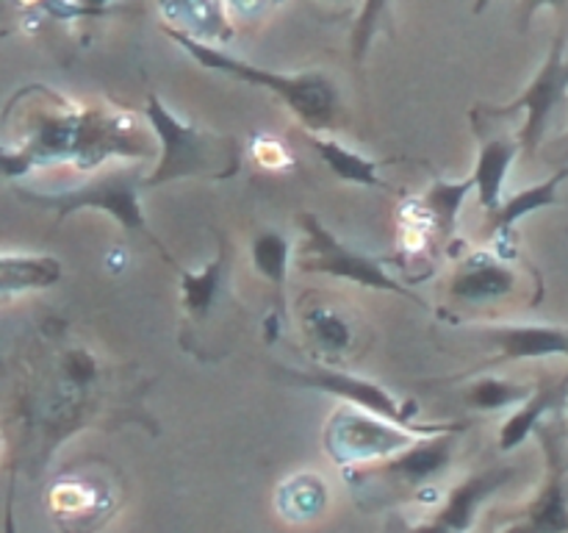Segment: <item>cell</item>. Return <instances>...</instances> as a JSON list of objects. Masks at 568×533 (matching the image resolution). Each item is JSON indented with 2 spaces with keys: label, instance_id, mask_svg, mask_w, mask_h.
I'll return each mask as SVG.
<instances>
[{
  "label": "cell",
  "instance_id": "cell-1",
  "mask_svg": "<svg viewBox=\"0 0 568 533\" xmlns=\"http://www.w3.org/2000/svg\"><path fill=\"white\" fill-rule=\"evenodd\" d=\"M3 125L14 131V142L0 144V178L9 181L61 161L94 170L111 155H150V128L120 111L72 103L48 87H22L6 103Z\"/></svg>",
  "mask_w": 568,
  "mask_h": 533
},
{
  "label": "cell",
  "instance_id": "cell-2",
  "mask_svg": "<svg viewBox=\"0 0 568 533\" xmlns=\"http://www.w3.org/2000/svg\"><path fill=\"white\" fill-rule=\"evenodd\" d=\"M161 31H164L189 59H194L200 67H205V70L220 72V76L233 78V81L270 92L272 98H277L288 111H292V117L305 128V131L331 133L336 131L338 122H342V92H338V83L333 81L327 72L266 70V67L250 64V61L231 56L227 50L216 48V44L200 42V39L175 31V28L170 26H161Z\"/></svg>",
  "mask_w": 568,
  "mask_h": 533
},
{
  "label": "cell",
  "instance_id": "cell-3",
  "mask_svg": "<svg viewBox=\"0 0 568 533\" xmlns=\"http://www.w3.org/2000/svg\"><path fill=\"white\" fill-rule=\"evenodd\" d=\"M150 133L159 142V161L142 178L144 189L175 181H231L242 172L244 148L233 133H216L183 120L159 92H148L142 109Z\"/></svg>",
  "mask_w": 568,
  "mask_h": 533
},
{
  "label": "cell",
  "instance_id": "cell-4",
  "mask_svg": "<svg viewBox=\"0 0 568 533\" xmlns=\"http://www.w3.org/2000/svg\"><path fill=\"white\" fill-rule=\"evenodd\" d=\"M466 431H447L422 436L410 447L375 461V464L349 466L344 470V481L355 489L361 505L381 509V505L403 503V500H422V492L433 489V483L447 475L453 466L458 436Z\"/></svg>",
  "mask_w": 568,
  "mask_h": 533
},
{
  "label": "cell",
  "instance_id": "cell-5",
  "mask_svg": "<svg viewBox=\"0 0 568 533\" xmlns=\"http://www.w3.org/2000/svg\"><path fill=\"white\" fill-rule=\"evenodd\" d=\"M297 225L303 237L294 244V266L300 272L336 278V281L369 289V292L397 294V298H405L410 303L425 305L427 309V300L410 286H405L397 275H392L386 261L338 239L316 214L300 211Z\"/></svg>",
  "mask_w": 568,
  "mask_h": 533
},
{
  "label": "cell",
  "instance_id": "cell-6",
  "mask_svg": "<svg viewBox=\"0 0 568 533\" xmlns=\"http://www.w3.org/2000/svg\"><path fill=\"white\" fill-rule=\"evenodd\" d=\"M466 422H419V425H399V422L377 416L372 411L358 409V405H336L333 414L327 416L325 442L327 459L342 470L349 466L375 464V461L388 459L399 450L410 447L422 436L447 431H466Z\"/></svg>",
  "mask_w": 568,
  "mask_h": 533
},
{
  "label": "cell",
  "instance_id": "cell-7",
  "mask_svg": "<svg viewBox=\"0 0 568 533\" xmlns=\"http://www.w3.org/2000/svg\"><path fill=\"white\" fill-rule=\"evenodd\" d=\"M142 175L133 170L111 172V175L92 178L89 183L72 189H59V192H39V189L28 187H14V194L28 205H37V209L53 211L59 220L75 214V211H100V214H109L122 231L128 233H142L153 242V248L159 250L161 259L175 270L178 261L172 259L170 250L161 244V239L150 231L148 217L142 209Z\"/></svg>",
  "mask_w": 568,
  "mask_h": 533
},
{
  "label": "cell",
  "instance_id": "cell-8",
  "mask_svg": "<svg viewBox=\"0 0 568 533\" xmlns=\"http://www.w3.org/2000/svg\"><path fill=\"white\" fill-rule=\"evenodd\" d=\"M566 50V33H558L549 48L547 59L538 67L536 78L521 89V94H516L510 103L505 105H477L471 120H508V117H525L519 128V144L521 155H532L538 150V144L547 137V128L552 122V114L558 111V105L566 100L568 92V61L564 59Z\"/></svg>",
  "mask_w": 568,
  "mask_h": 533
},
{
  "label": "cell",
  "instance_id": "cell-9",
  "mask_svg": "<svg viewBox=\"0 0 568 533\" xmlns=\"http://www.w3.org/2000/svg\"><path fill=\"white\" fill-rule=\"evenodd\" d=\"M275 375L277 381L288 383V386L314 389V392L331 394V398H338L342 403L358 405V409L372 411L377 416H386V420L399 422V425H419L414 420L416 403L397 398L383 383L364 375H355V372L344 370V366H331L314 361L308 366H277Z\"/></svg>",
  "mask_w": 568,
  "mask_h": 533
},
{
  "label": "cell",
  "instance_id": "cell-10",
  "mask_svg": "<svg viewBox=\"0 0 568 533\" xmlns=\"http://www.w3.org/2000/svg\"><path fill=\"white\" fill-rule=\"evenodd\" d=\"M541 439L544 481L530 503L499 533H568V453L566 442L549 428H538Z\"/></svg>",
  "mask_w": 568,
  "mask_h": 533
},
{
  "label": "cell",
  "instance_id": "cell-11",
  "mask_svg": "<svg viewBox=\"0 0 568 533\" xmlns=\"http://www.w3.org/2000/svg\"><path fill=\"white\" fill-rule=\"evenodd\" d=\"M521 275L514 259H505L497 250H471L455 264L449 275V294L466 305L497 303L519 292Z\"/></svg>",
  "mask_w": 568,
  "mask_h": 533
},
{
  "label": "cell",
  "instance_id": "cell-12",
  "mask_svg": "<svg viewBox=\"0 0 568 533\" xmlns=\"http://www.w3.org/2000/svg\"><path fill=\"white\" fill-rule=\"evenodd\" d=\"M300 331L308 342L314 361L331 366H344L358 350V320L347 309L327 303L325 298L311 300L300 309Z\"/></svg>",
  "mask_w": 568,
  "mask_h": 533
},
{
  "label": "cell",
  "instance_id": "cell-13",
  "mask_svg": "<svg viewBox=\"0 0 568 533\" xmlns=\"http://www.w3.org/2000/svg\"><path fill=\"white\" fill-rule=\"evenodd\" d=\"M477 336L494 344L497 359L491 364H519L532 359H568V328L544 322H499V325L471 328Z\"/></svg>",
  "mask_w": 568,
  "mask_h": 533
},
{
  "label": "cell",
  "instance_id": "cell-14",
  "mask_svg": "<svg viewBox=\"0 0 568 533\" xmlns=\"http://www.w3.org/2000/svg\"><path fill=\"white\" fill-rule=\"evenodd\" d=\"M83 475H61L50 486V514L61 533H92L109 516L111 497Z\"/></svg>",
  "mask_w": 568,
  "mask_h": 533
},
{
  "label": "cell",
  "instance_id": "cell-15",
  "mask_svg": "<svg viewBox=\"0 0 568 533\" xmlns=\"http://www.w3.org/2000/svg\"><path fill=\"white\" fill-rule=\"evenodd\" d=\"M568 178V164L560 167L555 175H549L547 181L532 183V187L521 189V192L505 194L499 209L488 217V237L494 239L497 244V253L505 255V259H514L516 248H514V237H516V225H519L525 217L536 214L541 209H552V205L560 203V187Z\"/></svg>",
  "mask_w": 568,
  "mask_h": 533
},
{
  "label": "cell",
  "instance_id": "cell-16",
  "mask_svg": "<svg viewBox=\"0 0 568 533\" xmlns=\"http://www.w3.org/2000/svg\"><path fill=\"white\" fill-rule=\"evenodd\" d=\"M475 192V181L469 178H460V181H449V178H436L430 187L425 189L419 200H416L410 209L416 211L414 220L422 228H427L433 239L438 242V248H449L458 233V220L460 211H464L466 198Z\"/></svg>",
  "mask_w": 568,
  "mask_h": 533
},
{
  "label": "cell",
  "instance_id": "cell-17",
  "mask_svg": "<svg viewBox=\"0 0 568 533\" xmlns=\"http://www.w3.org/2000/svg\"><path fill=\"white\" fill-rule=\"evenodd\" d=\"M175 272L181 275L183 314H186L189 322L200 325V322L209 320L216 303H222V298H225L227 275H231V244L222 239L220 250H216V255L209 264L200 266V270L175 266Z\"/></svg>",
  "mask_w": 568,
  "mask_h": 533
},
{
  "label": "cell",
  "instance_id": "cell-18",
  "mask_svg": "<svg viewBox=\"0 0 568 533\" xmlns=\"http://www.w3.org/2000/svg\"><path fill=\"white\" fill-rule=\"evenodd\" d=\"M568 403V375L564 378H544L536 383V392L525 400L521 405H516L514 414L505 416V422L499 425L497 444L503 453H514L519 444H525L532 433L541 428L544 416H549L552 411H558L560 405Z\"/></svg>",
  "mask_w": 568,
  "mask_h": 533
},
{
  "label": "cell",
  "instance_id": "cell-19",
  "mask_svg": "<svg viewBox=\"0 0 568 533\" xmlns=\"http://www.w3.org/2000/svg\"><path fill=\"white\" fill-rule=\"evenodd\" d=\"M159 11L164 26L205 44H222L233 37V17L225 0H159Z\"/></svg>",
  "mask_w": 568,
  "mask_h": 533
},
{
  "label": "cell",
  "instance_id": "cell-20",
  "mask_svg": "<svg viewBox=\"0 0 568 533\" xmlns=\"http://www.w3.org/2000/svg\"><path fill=\"white\" fill-rule=\"evenodd\" d=\"M519 155V137L480 139L475 170H471V181H475V194L486 214H494V211L499 209V203H503L505 181H508L510 170H514Z\"/></svg>",
  "mask_w": 568,
  "mask_h": 533
},
{
  "label": "cell",
  "instance_id": "cell-21",
  "mask_svg": "<svg viewBox=\"0 0 568 533\" xmlns=\"http://www.w3.org/2000/svg\"><path fill=\"white\" fill-rule=\"evenodd\" d=\"M64 278V264L50 253H0V303L44 292Z\"/></svg>",
  "mask_w": 568,
  "mask_h": 533
},
{
  "label": "cell",
  "instance_id": "cell-22",
  "mask_svg": "<svg viewBox=\"0 0 568 533\" xmlns=\"http://www.w3.org/2000/svg\"><path fill=\"white\" fill-rule=\"evenodd\" d=\"M305 139H308V144L314 148V153L331 167V172L338 181L364 189H386V181L381 178V167L386 164V161L369 159V155L358 153V150H353L349 144L338 142L333 133L305 131Z\"/></svg>",
  "mask_w": 568,
  "mask_h": 533
},
{
  "label": "cell",
  "instance_id": "cell-23",
  "mask_svg": "<svg viewBox=\"0 0 568 533\" xmlns=\"http://www.w3.org/2000/svg\"><path fill=\"white\" fill-rule=\"evenodd\" d=\"M532 392H536V383L532 381H516V378L503 375H480L464 383L460 398H464L466 409L494 414V411L516 409V405L525 403Z\"/></svg>",
  "mask_w": 568,
  "mask_h": 533
},
{
  "label": "cell",
  "instance_id": "cell-24",
  "mask_svg": "<svg viewBox=\"0 0 568 533\" xmlns=\"http://www.w3.org/2000/svg\"><path fill=\"white\" fill-rule=\"evenodd\" d=\"M250 261L264 281L272 283L277 294L286 292L288 266L294 264V244L277 228H261L250 242Z\"/></svg>",
  "mask_w": 568,
  "mask_h": 533
},
{
  "label": "cell",
  "instance_id": "cell-25",
  "mask_svg": "<svg viewBox=\"0 0 568 533\" xmlns=\"http://www.w3.org/2000/svg\"><path fill=\"white\" fill-rule=\"evenodd\" d=\"M327 503V489L325 481L314 472H297L288 481L281 483L277 489V509L286 520L305 522L314 520V516L322 514Z\"/></svg>",
  "mask_w": 568,
  "mask_h": 533
},
{
  "label": "cell",
  "instance_id": "cell-26",
  "mask_svg": "<svg viewBox=\"0 0 568 533\" xmlns=\"http://www.w3.org/2000/svg\"><path fill=\"white\" fill-rule=\"evenodd\" d=\"M388 6H392V0H361L353 31H349V59L358 70L364 67L366 56H369L372 42L381 31V22L388 17Z\"/></svg>",
  "mask_w": 568,
  "mask_h": 533
},
{
  "label": "cell",
  "instance_id": "cell-27",
  "mask_svg": "<svg viewBox=\"0 0 568 533\" xmlns=\"http://www.w3.org/2000/svg\"><path fill=\"white\" fill-rule=\"evenodd\" d=\"M281 3L283 0H225L231 17H236V20H247V22L261 20V17H266Z\"/></svg>",
  "mask_w": 568,
  "mask_h": 533
},
{
  "label": "cell",
  "instance_id": "cell-28",
  "mask_svg": "<svg viewBox=\"0 0 568 533\" xmlns=\"http://www.w3.org/2000/svg\"><path fill=\"white\" fill-rule=\"evenodd\" d=\"M568 6V0H521V26L532 20L541 9H552V11H564Z\"/></svg>",
  "mask_w": 568,
  "mask_h": 533
},
{
  "label": "cell",
  "instance_id": "cell-29",
  "mask_svg": "<svg viewBox=\"0 0 568 533\" xmlns=\"http://www.w3.org/2000/svg\"><path fill=\"white\" fill-rule=\"evenodd\" d=\"M488 6H491V0H475V14H483Z\"/></svg>",
  "mask_w": 568,
  "mask_h": 533
},
{
  "label": "cell",
  "instance_id": "cell-30",
  "mask_svg": "<svg viewBox=\"0 0 568 533\" xmlns=\"http://www.w3.org/2000/svg\"><path fill=\"white\" fill-rule=\"evenodd\" d=\"M566 453H568V431H566Z\"/></svg>",
  "mask_w": 568,
  "mask_h": 533
},
{
  "label": "cell",
  "instance_id": "cell-31",
  "mask_svg": "<svg viewBox=\"0 0 568 533\" xmlns=\"http://www.w3.org/2000/svg\"><path fill=\"white\" fill-rule=\"evenodd\" d=\"M0 444H3V433H0Z\"/></svg>",
  "mask_w": 568,
  "mask_h": 533
},
{
  "label": "cell",
  "instance_id": "cell-32",
  "mask_svg": "<svg viewBox=\"0 0 568 533\" xmlns=\"http://www.w3.org/2000/svg\"><path fill=\"white\" fill-rule=\"evenodd\" d=\"M0 3H6V0H0Z\"/></svg>",
  "mask_w": 568,
  "mask_h": 533
}]
</instances>
